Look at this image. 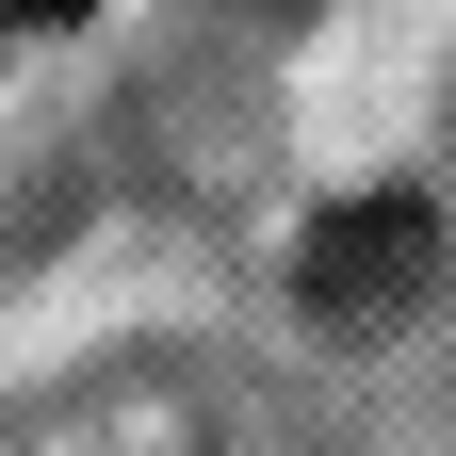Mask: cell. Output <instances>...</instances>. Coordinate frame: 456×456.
<instances>
[{
	"instance_id": "cell-2",
	"label": "cell",
	"mask_w": 456,
	"mask_h": 456,
	"mask_svg": "<svg viewBox=\"0 0 456 456\" xmlns=\"http://www.w3.org/2000/svg\"><path fill=\"white\" fill-rule=\"evenodd\" d=\"M0 17H49V33H66V17H82V0H0Z\"/></svg>"
},
{
	"instance_id": "cell-1",
	"label": "cell",
	"mask_w": 456,
	"mask_h": 456,
	"mask_svg": "<svg viewBox=\"0 0 456 456\" xmlns=\"http://www.w3.org/2000/svg\"><path fill=\"white\" fill-rule=\"evenodd\" d=\"M424 277H440V212L424 196H342L310 228V261H294V294L326 326H391V310H424Z\"/></svg>"
}]
</instances>
